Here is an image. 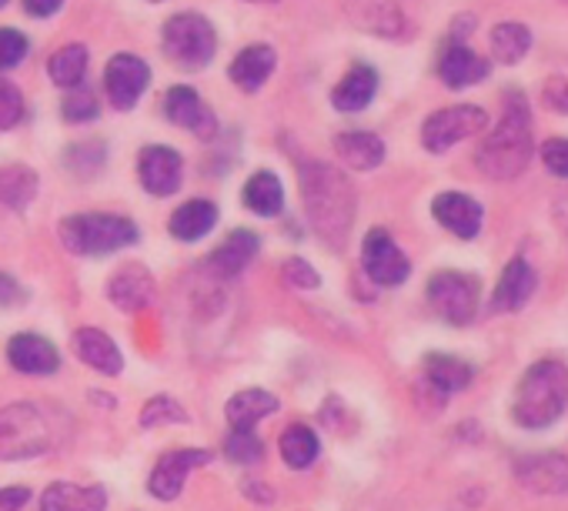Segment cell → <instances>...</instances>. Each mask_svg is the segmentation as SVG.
I'll list each match as a JSON object with an SVG mask.
<instances>
[{
	"instance_id": "1",
	"label": "cell",
	"mask_w": 568,
	"mask_h": 511,
	"mask_svg": "<svg viewBox=\"0 0 568 511\" xmlns=\"http://www.w3.org/2000/svg\"><path fill=\"white\" fill-rule=\"evenodd\" d=\"M298 184L315 234L328 247H345L358 211V194L352 177L328 161H305L298 167Z\"/></svg>"
},
{
	"instance_id": "2",
	"label": "cell",
	"mask_w": 568,
	"mask_h": 511,
	"mask_svg": "<svg viewBox=\"0 0 568 511\" xmlns=\"http://www.w3.org/2000/svg\"><path fill=\"white\" fill-rule=\"evenodd\" d=\"M535 154L531 141V111L525 94L508 91L501 117L488 124L485 141L475 151V164L491 181H515Z\"/></svg>"
},
{
	"instance_id": "3",
	"label": "cell",
	"mask_w": 568,
	"mask_h": 511,
	"mask_svg": "<svg viewBox=\"0 0 568 511\" xmlns=\"http://www.w3.org/2000/svg\"><path fill=\"white\" fill-rule=\"evenodd\" d=\"M568 408V365L555 361V358H541L535 361L515 391V405H511V418L521 428L541 431L548 425H555Z\"/></svg>"
},
{
	"instance_id": "4",
	"label": "cell",
	"mask_w": 568,
	"mask_h": 511,
	"mask_svg": "<svg viewBox=\"0 0 568 511\" xmlns=\"http://www.w3.org/2000/svg\"><path fill=\"white\" fill-rule=\"evenodd\" d=\"M61 244L78 254V258H104V254L124 251L141 241V227L124 217V214H108V211H84V214H68L58 224Z\"/></svg>"
},
{
	"instance_id": "5",
	"label": "cell",
	"mask_w": 568,
	"mask_h": 511,
	"mask_svg": "<svg viewBox=\"0 0 568 511\" xmlns=\"http://www.w3.org/2000/svg\"><path fill=\"white\" fill-rule=\"evenodd\" d=\"M54 448L51 415L34 401L0 408V461H28Z\"/></svg>"
},
{
	"instance_id": "6",
	"label": "cell",
	"mask_w": 568,
	"mask_h": 511,
	"mask_svg": "<svg viewBox=\"0 0 568 511\" xmlns=\"http://www.w3.org/2000/svg\"><path fill=\"white\" fill-rule=\"evenodd\" d=\"M161 48H164V58L174 68L187 71V74H201L217 54V31L204 14L181 11V14L164 21Z\"/></svg>"
},
{
	"instance_id": "7",
	"label": "cell",
	"mask_w": 568,
	"mask_h": 511,
	"mask_svg": "<svg viewBox=\"0 0 568 511\" xmlns=\"http://www.w3.org/2000/svg\"><path fill=\"white\" fill-rule=\"evenodd\" d=\"M488 111L478 108V104H452V108H442L435 114L425 117L422 124V144L428 154H445L452 151L455 144L475 137V134H485L488 131Z\"/></svg>"
},
{
	"instance_id": "8",
	"label": "cell",
	"mask_w": 568,
	"mask_h": 511,
	"mask_svg": "<svg viewBox=\"0 0 568 511\" xmlns=\"http://www.w3.org/2000/svg\"><path fill=\"white\" fill-rule=\"evenodd\" d=\"M428 305L435 308V315H442L448 325H468L478 315V302H481V282L468 272H435L428 278Z\"/></svg>"
},
{
	"instance_id": "9",
	"label": "cell",
	"mask_w": 568,
	"mask_h": 511,
	"mask_svg": "<svg viewBox=\"0 0 568 511\" xmlns=\"http://www.w3.org/2000/svg\"><path fill=\"white\" fill-rule=\"evenodd\" d=\"M362 268L378 288H398L412 275L408 254L398 247V241L385 227H372L362 244Z\"/></svg>"
},
{
	"instance_id": "10",
	"label": "cell",
	"mask_w": 568,
	"mask_h": 511,
	"mask_svg": "<svg viewBox=\"0 0 568 511\" xmlns=\"http://www.w3.org/2000/svg\"><path fill=\"white\" fill-rule=\"evenodd\" d=\"M151 88V68L138 54H114L104 68V94L114 111H134Z\"/></svg>"
},
{
	"instance_id": "11",
	"label": "cell",
	"mask_w": 568,
	"mask_h": 511,
	"mask_svg": "<svg viewBox=\"0 0 568 511\" xmlns=\"http://www.w3.org/2000/svg\"><path fill=\"white\" fill-rule=\"evenodd\" d=\"M214 461V451L207 448H174V451H164L158 461H154V471L148 478V491L158 498V501H174L184 488V481Z\"/></svg>"
},
{
	"instance_id": "12",
	"label": "cell",
	"mask_w": 568,
	"mask_h": 511,
	"mask_svg": "<svg viewBox=\"0 0 568 511\" xmlns=\"http://www.w3.org/2000/svg\"><path fill=\"white\" fill-rule=\"evenodd\" d=\"M161 111H164L168 124H174L181 131H191L197 141H214L217 137V114L187 84L168 88L164 91V101H161Z\"/></svg>"
},
{
	"instance_id": "13",
	"label": "cell",
	"mask_w": 568,
	"mask_h": 511,
	"mask_svg": "<svg viewBox=\"0 0 568 511\" xmlns=\"http://www.w3.org/2000/svg\"><path fill=\"white\" fill-rule=\"evenodd\" d=\"M138 181L154 197H171L184 184V154L171 144H148L138 154Z\"/></svg>"
},
{
	"instance_id": "14",
	"label": "cell",
	"mask_w": 568,
	"mask_h": 511,
	"mask_svg": "<svg viewBox=\"0 0 568 511\" xmlns=\"http://www.w3.org/2000/svg\"><path fill=\"white\" fill-rule=\"evenodd\" d=\"M158 298V285H154V275L138 265V262H128L121 265L111 278H108V302L124 311V315H134V311H144L151 308Z\"/></svg>"
},
{
	"instance_id": "15",
	"label": "cell",
	"mask_w": 568,
	"mask_h": 511,
	"mask_svg": "<svg viewBox=\"0 0 568 511\" xmlns=\"http://www.w3.org/2000/svg\"><path fill=\"white\" fill-rule=\"evenodd\" d=\"M515 478L531 494H568V458L558 451L521 454L515 461Z\"/></svg>"
},
{
	"instance_id": "16",
	"label": "cell",
	"mask_w": 568,
	"mask_h": 511,
	"mask_svg": "<svg viewBox=\"0 0 568 511\" xmlns=\"http://www.w3.org/2000/svg\"><path fill=\"white\" fill-rule=\"evenodd\" d=\"M345 14L358 31L385 41H398L408 34V21L395 0H345Z\"/></svg>"
},
{
	"instance_id": "17",
	"label": "cell",
	"mask_w": 568,
	"mask_h": 511,
	"mask_svg": "<svg viewBox=\"0 0 568 511\" xmlns=\"http://www.w3.org/2000/svg\"><path fill=\"white\" fill-rule=\"evenodd\" d=\"M432 217H435L448 234H455L458 241H475L478 231H481L485 211H481V204H478L471 194L442 191V194H435V201H432Z\"/></svg>"
},
{
	"instance_id": "18",
	"label": "cell",
	"mask_w": 568,
	"mask_h": 511,
	"mask_svg": "<svg viewBox=\"0 0 568 511\" xmlns=\"http://www.w3.org/2000/svg\"><path fill=\"white\" fill-rule=\"evenodd\" d=\"M8 361L14 371L31 375V378H48L58 375L61 368V351L38 331H21L8 341Z\"/></svg>"
},
{
	"instance_id": "19",
	"label": "cell",
	"mask_w": 568,
	"mask_h": 511,
	"mask_svg": "<svg viewBox=\"0 0 568 511\" xmlns=\"http://www.w3.org/2000/svg\"><path fill=\"white\" fill-rule=\"evenodd\" d=\"M261 251V237L247 227H234L211 254H207V272L217 278H237L247 272Z\"/></svg>"
},
{
	"instance_id": "20",
	"label": "cell",
	"mask_w": 568,
	"mask_h": 511,
	"mask_svg": "<svg viewBox=\"0 0 568 511\" xmlns=\"http://www.w3.org/2000/svg\"><path fill=\"white\" fill-rule=\"evenodd\" d=\"M438 78L452 91H465V88H475L488 78V61L478 58L465 41L448 38L442 54H438Z\"/></svg>"
},
{
	"instance_id": "21",
	"label": "cell",
	"mask_w": 568,
	"mask_h": 511,
	"mask_svg": "<svg viewBox=\"0 0 568 511\" xmlns=\"http://www.w3.org/2000/svg\"><path fill=\"white\" fill-rule=\"evenodd\" d=\"M535 288H538L535 268H531L525 258H511V262L505 265V272H501L495 292H491L488 308H491L495 315H515V311H521V308L528 305V298L535 295Z\"/></svg>"
},
{
	"instance_id": "22",
	"label": "cell",
	"mask_w": 568,
	"mask_h": 511,
	"mask_svg": "<svg viewBox=\"0 0 568 511\" xmlns=\"http://www.w3.org/2000/svg\"><path fill=\"white\" fill-rule=\"evenodd\" d=\"M274 68H277V54H274L271 44H247V48H241V51L231 58L227 78H231V84H234L237 91L257 94V91L271 81Z\"/></svg>"
},
{
	"instance_id": "23",
	"label": "cell",
	"mask_w": 568,
	"mask_h": 511,
	"mask_svg": "<svg viewBox=\"0 0 568 511\" xmlns=\"http://www.w3.org/2000/svg\"><path fill=\"white\" fill-rule=\"evenodd\" d=\"M422 378H425V388L445 405L448 395L465 391L471 385L475 368L465 358H455V355H445V351H432L422 361Z\"/></svg>"
},
{
	"instance_id": "24",
	"label": "cell",
	"mask_w": 568,
	"mask_h": 511,
	"mask_svg": "<svg viewBox=\"0 0 568 511\" xmlns=\"http://www.w3.org/2000/svg\"><path fill=\"white\" fill-rule=\"evenodd\" d=\"M71 348L81 358V365H88L98 375L114 378V375L124 371V355H121L118 341L101 328H78L74 338H71Z\"/></svg>"
},
{
	"instance_id": "25",
	"label": "cell",
	"mask_w": 568,
	"mask_h": 511,
	"mask_svg": "<svg viewBox=\"0 0 568 511\" xmlns=\"http://www.w3.org/2000/svg\"><path fill=\"white\" fill-rule=\"evenodd\" d=\"M378 94V71L372 64H352L348 74L332 88V108L342 114H362Z\"/></svg>"
},
{
	"instance_id": "26",
	"label": "cell",
	"mask_w": 568,
	"mask_h": 511,
	"mask_svg": "<svg viewBox=\"0 0 568 511\" xmlns=\"http://www.w3.org/2000/svg\"><path fill=\"white\" fill-rule=\"evenodd\" d=\"M217 217H221V211H217V204L211 197H191V201L174 207V214L168 221V231H171L174 241L194 244V241H201V237H207L214 231Z\"/></svg>"
},
{
	"instance_id": "27",
	"label": "cell",
	"mask_w": 568,
	"mask_h": 511,
	"mask_svg": "<svg viewBox=\"0 0 568 511\" xmlns=\"http://www.w3.org/2000/svg\"><path fill=\"white\" fill-rule=\"evenodd\" d=\"M41 511H108V488L58 481L41 494Z\"/></svg>"
},
{
	"instance_id": "28",
	"label": "cell",
	"mask_w": 568,
	"mask_h": 511,
	"mask_svg": "<svg viewBox=\"0 0 568 511\" xmlns=\"http://www.w3.org/2000/svg\"><path fill=\"white\" fill-rule=\"evenodd\" d=\"M335 154L352 171H375L385 161V141L375 131H342L335 137Z\"/></svg>"
},
{
	"instance_id": "29",
	"label": "cell",
	"mask_w": 568,
	"mask_h": 511,
	"mask_svg": "<svg viewBox=\"0 0 568 511\" xmlns=\"http://www.w3.org/2000/svg\"><path fill=\"white\" fill-rule=\"evenodd\" d=\"M241 204L257 217H277L284 211V184L274 171H254L241 187Z\"/></svg>"
},
{
	"instance_id": "30",
	"label": "cell",
	"mask_w": 568,
	"mask_h": 511,
	"mask_svg": "<svg viewBox=\"0 0 568 511\" xmlns=\"http://www.w3.org/2000/svg\"><path fill=\"white\" fill-rule=\"evenodd\" d=\"M88 64H91V51L88 44L81 41H71L64 48H58L51 58H48V81L61 91H71V88H81L84 78H88Z\"/></svg>"
},
{
	"instance_id": "31",
	"label": "cell",
	"mask_w": 568,
	"mask_h": 511,
	"mask_svg": "<svg viewBox=\"0 0 568 511\" xmlns=\"http://www.w3.org/2000/svg\"><path fill=\"white\" fill-rule=\"evenodd\" d=\"M274 411H277V398L271 391H264V388H241L224 405V415H227L231 428H254L257 421H264Z\"/></svg>"
},
{
	"instance_id": "32",
	"label": "cell",
	"mask_w": 568,
	"mask_h": 511,
	"mask_svg": "<svg viewBox=\"0 0 568 511\" xmlns=\"http://www.w3.org/2000/svg\"><path fill=\"white\" fill-rule=\"evenodd\" d=\"M38 171L28 164H8L0 167V207L8 211H28L38 197Z\"/></svg>"
},
{
	"instance_id": "33",
	"label": "cell",
	"mask_w": 568,
	"mask_h": 511,
	"mask_svg": "<svg viewBox=\"0 0 568 511\" xmlns=\"http://www.w3.org/2000/svg\"><path fill=\"white\" fill-rule=\"evenodd\" d=\"M277 448H281L284 464L298 468V471L312 468L318 461V454H322V441H318L315 428H308V425H288V428L281 431Z\"/></svg>"
},
{
	"instance_id": "34",
	"label": "cell",
	"mask_w": 568,
	"mask_h": 511,
	"mask_svg": "<svg viewBox=\"0 0 568 511\" xmlns=\"http://www.w3.org/2000/svg\"><path fill=\"white\" fill-rule=\"evenodd\" d=\"M488 41H491V58H495L498 64H505V68L525 61L528 51H531V31H528L525 24H518V21L495 24Z\"/></svg>"
},
{
	"instance_id": "35",
	"label": "cell",
	"mask_w": 568,
	"mask_h": 511,
	"mask_svg": "<svg viewBox=\"0 0 568 511\" xmlns=\"http://www.w3.org/2000/svg\"><path fill=\"white\" fill-rule=\"evenodd\" d=\"M64 164H68L71 174L91 181V177H98V174L104 171V164H108V144L98 141V137H88V141H81V144H71V147L64 151Z\"/></svg>"
},
{
	"instance_id": "36",
	"label": "cell",
	"mask_w": 568,
	"mask_h": 511,
	"mask_svg": "<svg viewBox=\"0 0 568 511\" xmlns=\"http://www.w3.org/2000/svg\"><path fill=\"white\" fill-rule=\"evenodd\" d=\"M61 117L68 124H91L101 117V98L91 88H71L61 101Z\"/></svg>"
},
{
	"instance_id": "37",
	"label": "cell",
	"mask_w": 568,
	"mask_h": 511,
	"mask_svg": "<svg viewBox=\"0 0 568 511\" xmlns=\"http://www.w3.org/2000/svg\"><path fill=\"white\" fill-rule=\"evenodd\" d=\"M224 458L234 464H257L264 458V441L254 435V428H231L224 438Z\"/></svg>"
},
{
	"instance_id": "38",
	"label": "cell",
	"mask_w": 568,
	"mask_h": 511,
	"mask_svg": "<svg viewBox=\"0 0 568 511\" xmlns=\"http://www.w3.org/2000/svg\"><path fill=\"white\" fill-rule=\"evenodd\" d=\"M24 117H28L24 91L11 78H0V134L24 124Z\"/></svg>"
},
{
	"instance_id": "39",
	"label": "cell",
	"mask_w": 568,
	"mask_h": 511,
	"mask_svg": "<svg viewBox=\"0 0 568 511\" xmlns=\"http://www.w3.org/2000/svg\"><path fill=\"white\" fill-rule=\"evenodd\" d=\"M187 421H191V415L168 395H158L141 408V428H148V431L161 428V425H187Z\"/></svg>"
},
{
	"instance_id": "40",
	"label": "cell",
	"mask_w": 568,
	"mask_h": 511,
	"mask_svg": "<svg viewBox=\"0 0 568 511\" xmlns=\"http://www.w3.org/2000/svg\"><path fill=\"white\" fill-rule=\"evenodd\" d=\"M31 41L18 28H0V71H14L28 61Z\"/></svg>"
},
{
	"instance_id": "41",
	"label": "cell",
	"mask_w": 568,
	"mask_h": 511,
	"mask_svg": "<svg viewBox=\"0 0 568 511\" xmlns=\"http://www.w3.org/2000/svg\"><path fill=\"white\" fill-rule=\"evenodd\" d=\"M281 282L288 285V288H295V292H318L322 288V275L305 258H288V262H284L281 265Z\"/></svg>"
},
{
	"instance_id": "42",
	"label": "cell",
	"mask_w": 568,
	"mask_h": 511,
	"mask_svg": "<svg viewBox=\"0 0 568 511\" xmlns=\"http://www.w3.org/2000/svg\"><path fill=\"white\" fill-rule=\"evenodd\" d=\"M541 164L548 174L568 181V137H551L541 144Z\"/></svg>"
},
{
	"instance_id": "43",
	"label": "cell",
	"mask_w": 568,
	"mask_h": 511,
	"mask_svg": "<svg viewBox=\"0 0 568 511\" xmlns=\"http://www.w3.org/2000/svg\"><path fill=\"white\" fill-rule=\"evenodd\" d=\"M541 101L545 108H551L555 114H565L568 117V81L565 78H551L541 84Z\"/></svg>"
},
{
	"instance_id": "44",
	"label": "cell",
	"mask_w": 568,
	"mask_h": 511,
	"mask_svg": "<svg viewBox=\"0 0 568 511\" xmlns=\"http://www.w3.org/2000/svg\"><path fill=\"white\" fill-rule=\"evenodd\" d=\"M28 302V292L18 285V278H11L8 272H0V308H18Z\"/></svg>"
},
{
	"instance_id": "45",
	"label": "cell",
	"mask_w": 568,
	"mask_h": 511,
	"mask_svg": "<svg viewBox=\"0 0 568 511\" xmlns=\"http://www.w3.org/2000/svg\"><path fill=\"white\" fill-rule=\"evenodd\" d=\"M31 491L21 488V484H11V488H0V511H21L28 504Z\"/></svg>"
},
{
	"instance_id": "46",
	"label": "cell",
	"mask_w": 568,
	"mask_h": 511,
	"mask_svg": "<svg viewBox=\"0 0 568 511\" xmlns=\"http://www.w3.org/2000/svg\"><path fill=\"white\" fill-rule=\"evenodd\" d=\"M61 8H64V0H24V14L28 18H38V21L54 18Z\"/></svg>"
},
{
	"instance_id": "47",
	"label": "cell",
	"mask_w": 568,
	"mask_h": 511,
	"mask_svg": "<svg viewBox=\"0 0 568 511\" xmlns=\"http://www.w3.org/2000/svg\"><path fill=\"white\" fill-rule=\"evenodd\" d=\"M244 491H247V494H254V501H261V504H271V488H264V484H254V481H244Z\"/></svg>"
},
{
	"instance_id": "48",
	"label": "cell",
	"mask_w": 568,
	"mask_h": 511,
	"mask_svg": "<svg viewBox=\"0 0 568 511\" xmlns=\"http://www.w3.org/2000/svg\"><path fill=\"white\" fill-rule=\"evenodd\" d=\"M247 4H277V0H247Z\"/></svg>"
},
{
	"instance_id": "49",
	"label": "cell",
	"mask_w": 568,
	"mask_h": 511,
	"mask_svg": "<svg viewBox=\"0 0 568 511\" xmlns=\"http://www.w3.org/2000/svg\"><path fill=\"white\" fill-rule=\"evenodd\" d=\"M8 4H11V0H0V11H4V8H8Z\"/></svg>"
},
{
	"instance_id": "50",
	"label": "cell",
	"mask_w": 568,
	"mask_h": 511,
	"mask_svg": "<svg viewBox=\"0 0 568 511\" xmlns=\"http://www.w3.org/2000/svg\"><path fill=\"white\" fill-rule=\"evenodd\" d=\"M148 4H161V0H148Z\"/></svg>"
}]
</instances>
